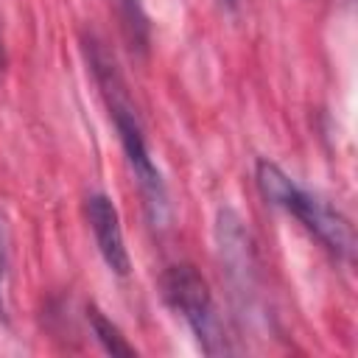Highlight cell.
I'll use <instances>...</instances> for the list:
<instances>
[{
  "instance_id": "1",
  "label": "cell",
  "mask_w": 358,
  "mask_h": 358,
  "mask_svg": "<svg viewBox=\"0 0 358 358\" xmlns=\"http://www.w3.org/2000/svg\"><path fill=\"white\" fill-rule=\"evenodd\" d=\"M90 64H92V73H95L98 84L103 87V95H106V103H109V112H112V120H115V129H117V137H120L126 162H129V168L134 173V182H137V187L143 193L148 218L154 224H162L165 215H168L165 182H162L159 168L151 159V151H148V143H145L140 117L134 115V109L129 103V95L123 90V81H120V73H117L115 62L109 59V53L98 42H92Z\"/></svg>"
},
{
  "instance_id": "2",
  "label": "cell",
  "mask_w": 358,
  "mask_h": 358,
  "mask_svg": "<svg viewBox=\"0 0 358 358\" xmlns=\"http://www.w3.org/2000/svg\"><path fill=\"white\" fill-rule=\"evenodd\" d=\"M257 187L268 204L291 213L310 235H316V241L327 252H333L336 257H344V260L352 257V252H355L352 224L336 207H330L324 199L299 187L280 165L260 159L257 162Z\"/></svg>"
},
{
  "instance_id": "3",
  "label": "cell",
  "mask_w": 358,
  "mask_h": 358,
  "mask_svg": "<svg viewBox=\"0 0 358 358\" xmlns=\"http://www.w3.org/2000/svg\"><path fill=\"white\" fill-rule=\"evenodd\" d=\"M159 288H162V296L171 305V310H176L185 319V324L190 327V333L196 336L199 347L207 355H224L232 350L227 341L224 322L218 316L213 291H210L207 280L193 266H187V263L171 266L162 274Z\"/></svg>"
},
{
  "instance_id": "4",
  "label": "cell",
  "mask_w": 358,
  "mask_h": 358,
  "mask_svg": "<svg viewBox=\"0 0 358 358\" xmlns=\"http://www.w3.org/2000/svg\"><path fill=\"white\" fill-rule=\"evenodd\" d=\"M87 218H90V229L95 235V246H98L103 263L120 277L129 274L131 260H129V249H126V241H123V227H120L117 207L109 201V196L92 193L87 199Z\"/></svg>"
},
{
  "instance_id": "5",
  "label": "cell",
  "mask_w": 358,
  "mask_h": 358,
  "mask_svg": "<svg viewBox=\"0 0 358 358\" xmlns=\"http://www.w3.org/2000/svg\"><path fill=\"white\" fill-rule=\"evenodd\" d=\"M87 319H90V324H92L95 338L101 341V347H103L109 355H134V347L120 336V330H117L95 305L87 308Z\"/></svg>"
},
{
  "instance_id": "6",
  "label": "cell",
  "mask_w": 358,
  "mask_h": 358,
  "mask_svg": "<svg viewBox=\"0 0 358 358\" xmlns=\"http://www.w3.org/2000/svg\"><path fill=\"white\" fill-rule=\"evenodd\" d=\"M115 3L120 8V17H123V25H126V34H129L131 45L145 48V42H148V20H145V11H143V3L140 0H115Z\"/></svg>"
},
{
  "instance_id": "7",
  "label": "cell",
  "mask_w": 358,
  "mask_h": 358,
  "mask_svg": "<svg viewBox=\"0 0 358 358\" xmlns=\"http://www.w3.org/2000/svg\"><path fill=\"white\" fill-rule=\"evenodd\" d=\"M221 3H224V6H227V8H232V11H235V8H238V0H221Z\"/></svg>"
},
{
  "instance_id": "8",
  "label": "cell",
  "mask_w": 358,
  "mask_h": 358,
  "mask_svg": "<svg viewBox=\"0 0 358 358\" xmlns=\"http://www.w3.org/2000/svg\"><path fill=\"white\" fill-rule=\"evenodd\" d=\"M0 67H3V42H0Z\"/></svg>"
}]
</instances>
